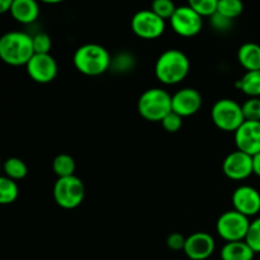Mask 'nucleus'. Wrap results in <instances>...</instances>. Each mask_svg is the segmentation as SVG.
I'll use <instances>...</instances> for the list:
<instances>
[{
  "label": "nucleus",
  "mask_w": 260,
  "mask_h": 260,
  "mask_svg": "<svg viewBox=\"0 0 260 260\" xmlns=\"http://www.w3.org/2000/svg\"><path fill=\"white\" fill-rule=\"evenodd\" d=\"M238 60L246 71L260 70V45L254 42L244 43L239 48Z\"/></svg>",
  "instance_id": "a211bd4d"
},
{
  "label": "nucleus",
  "mask_w": 260,
  "mask_h": 260,
  "mask_svg": "<svg viewBox=\"0 0 260 260\" xmlns=\"http://www.w3.org/2000/svg\"><path fill=\"white\" fill-rule=\"evenodd\" d=\"M112 63L108 50L98 43L80 46L74 53V66L86 76H99L106 73Z\"/></svg>",
  "instance_id": "7ed1b4c3"
},
{
  "label": "nucleus",
  "mask_w": 260,
  "mask_h": 260,
  "mask_svg": "<svg viewBox=\"0 0 260 260\" xmlns=\"http://www.w3.org/2000/svg\"><path fill=\"white\" fill-rule=\"evenodd\" d=\"M236 88L249 98H260V70L246 71L236 83Z\"/></svg>",
  "instance_id": "6ab92c4d"
},
{
  "label": "nucleus",
  "mask_w": 260,
  "mask_h": 260,
  "mask_svg": "<svg viewBox=\"0 0 260 260\" xmlns=\"http://www.w3.org/2000/svg\"><path fill=\"white\" fill-rule=\"evenodd\" d=\"M216 248L215 239L208 233H194L187 238L184 253L190 260H206L213 254Z\"/></svg>",
  "instance_id": "ddd939ff"
},
{
  "label": "nucleus",
  "mask_w": 260,
  "mask_h": 260,
  "mask_svg": "<svg viewBox=\"0 0 260 260\" xmlns=\"http://www.w3.org/2000/svg\"><path fill=\"white\" fill-rule=\"evenodd\" d=\"M255 251L245 240L226 243L221 249V260H253Z\"/></svg>",
  "instance_id": "f3484780"
},
{
  "label": "nucleus",
  "mask_w": 260,
  "mask_h": 260,
  "mask_svg": "<svg viewBox=\"0 0 260 260\" xmlns=\"http://www.w3.org/2000/svg\"><path fill=\"white\" fill-rule=\"evenodd\" d=\"M223 174L231 180H244L253 173V156L236 150L229 154L222 162Z\"/></svg>",
  "instance_id": "9b49d317"
},
{
  "label": "nucleus",
  "mask_w": 260,
  "mask_h": 260,
  "mask_svg": "<svg viewBox=\"0 0 260 260\" xmlns=\"http://www.w3.org/2000/svg\"><path fill=\"white\" fill-rule=\"evenodd\" d=\"M188 5L203 18L215 14L217 12L218 0H188Z\"/></svg>",
  "instance_id": "b1692460"
},
{
  "label": "nucleus",
  "mask_w": 260,
  "mask_h": 260,
  "mask_svg": "<svg viewBox=\"0 0 260 260\" xmlns=\"http://www.w3.org/2000/svg\"><path fill=\"white\" fill-rule=\"evenodd\" d=\"M172 104L173 111L184 118L200 111L202 107V95L193 88H183L173 95Z\"/></svg>",
  "instance_id": "2eb2a0df"
},
{
  "label": "nucleus",
  "mask_w": 260,
  "mask_h": 260,
  "mask_svg": "<svg viewBox=\"0 0 260 260\" xmlns=\"http://www.w3.org/2000/svg\"><path fill=\"white\" fill-rule=\"evenodd\" d=\"M25 68L29 78L40 84L51 83L57 75V62L50 53H35Z\"/></svg>",
  "instance_id": "9d476101"
},
{
  "label": "nucleus",
  "mask_w": 260,
  "mask_h": 260,
  "mask_svg": "<svg viewBox=\"0 0 260 260\" xmlns=\"http://www.w3.org/2000/svg\"><path fill=\"white\" fill-rule=\"evenodd\" d=\"M233 206L234 210L246 217L258 215L260 212V193L250 185H241L234 192Z\"/></svg>",
  "instance_id": "4468645a"
},
{
  "label": "nucleus",
  "mask_w": 260,
  "mask_h": 260,
  "mask_svg": "<svg viewBox=\"0 0 260 260\" xmlns=\"http://www.w3.org/2000/svg\"><path fill=\"white\" fill-rule=\"evenodd\" d=\"M40 2L46 3V4H58V3H62L63 0H40Z\"/></svg>",
  "instance_id": "72a5a7b5"
},
{
  "label": "nucleus",
  "mask_w": 260,
  "mask_h": 260,
  "mask_svg": "<svg viewBox=\"0 0 260 260\" xmlns=\"http://www.w3.org/2000/svg\"><path fill=\"white\" fill-rule=\"evenodd\" d=\"M173 95L161 88L145 90L137 102L140 116L150 122H161L173 111Z\"/></svg>",
  "instance_id": "20e7f679"
},
{
  "label": "nucleus",
  "mask_w": 260,
  "mask_h": 260,
  "mask_svg": "<svg viewBox=\"0 0 260 260\" xmlns=\"http://www.w3.org/2000/svg\"><path fill=\"white\" fill-rule=\"evenodd\" d=\"M32 37L35 53H50L51 47H52V41L47 33L40 32Z\"/></svg>",
  "instance_id": "cd10ccee"
},
{
  "label": "nucleus",
  "mask_w": 260,
  "mask_h": 260,
  "mask_svg": "<svg viewBox=\"0 0 260 260\" xmlns=\"http://www.w3.org/2000/svg\"><path fill=\"white\" fill-rule=\"evenodd\" d=\"M249 226H250L249 217L238 211L231 210L226 211L218 217L216 230L221 239H223L226 243H231V241L245 240Z\"/></svg>",
  "instance_id": "0eeeda50"
},
{
  "label": "nucleus",
  "mask_w": 260,
  "mask_h": 260,
  "mask_svg": "<svg viewBox=\"0 0 260 260\" xmlns=\"http://www.w3.org/2000/svg\"><path fill=\"white\" fill-rule=\"evenodd\" d=\"M85 197V187L81 179L76 175L58 178L53 185L55 202L65 210H74L79 207Z\"/></svg>",
  "instance_id": "423d86ee"
},
{
  "label": "nucleus",
  "mask_w": 260,
  "mask_h": 260,
  "mask_svg": "<svg viewBox=\"0 0 260 260\" xmlns=\"http://www.w3.org/2000/svg\"><path fill=\"white\" fill-rule=\"evenodd\" d=\"M170 25L173 30L182 37H194L202 29L203 17L189 5H183L178 7L170 18Z\"/></svg>",
  "instance_id": "1a4fd4ad"
},
{
  "label": "nucleus",
  "mask_w": 260,
  "mask_h": 260,
  "mask_svg": "<svg viewBox=\"0 0 260 260\" xmlns=\"http://www.w3.org/2000/svg\"><path fill=\"white\" fill-rule=\"evenodd\" d=\"M14 0H0V12L4 14V13L10 12V8H12Z\"/></svg>",
  "instance_id": "473e14b6"
},
{
  "label": "nucleus",
  "mask_w": 260,
  "mask_h": 260,
  "mask_svg": "<svg viewBox=\"0 0 260 260\" xmlns=\"http://www.w3.org/2000/svg\"><path fill=\"white\" fill-rule=\"evenodd\" d=\"M19 196V188L15 180L3 175L0 178V203L10 205L14 202Z\"/></svg>",
  "instance_id": "412c9836"
},
{
  "label": "nucleus",
  "mask_w": 260,
  "mask_h": 260,
  "mask_svg": "<svg viewBox=\"0 0 260 260\" xmlns=\"http://www.w3.org/2000/svg\"><path fill=\"white\" fill-rule=\"evenodd\" d=\"M161 124L165 131L169 132V134H175V132H178L182 128L183 117L175 113L174 111H172L168 116H165V118L161 121Z\"/></svg>",
  "instance_id": "c85d7f7f"
},
{
  "label": "nucleus",
  "mask_w": 260,
  "mask_h": 260,
  "mask_svg": "<svg viewBox=\"0 0 260 260\" xmlns=\"http://www.w3.org/2000/svg\"><path fill=\"white\" fill-rule=\"evenodd\" d=\"M28 173V168L25 162L19 157H9L4 162V174L5 177L10 178L13 180H20L25 178Z\"/></svg>",
  "instance_id": "4be33fe9"
},
{
  "label": "nucleus",
  "mask_w": 260,
  "mask_h": 260,
  "mask_svg": "<svg viewBox=\"0 0 260 260\" xmlns=\"http://www.w3.org/2000/svg\"><path fill=\"white\" fill-rule=\"evenodd\" d=\"M245 241L255 253H260V217L250 222Z\"/></svg>",
  "instance_id": "bb28decb"
},
{
  "label": "nucleus",
  "mask_w": 260,
  "mask_h": 260,
  "mask_svg": "<svg viewBox=\"0 0 260 260\" xmlns=\"http://www.w3.org/2000/svg\"><path fill=\"white\" fill-rule=\"evenodd\" d=\"M189 58L177 48H170L159 56L155 63V75L165 85H175L185 79L189 73Z\"/></svg>",
  "instance_id": "f03ea898"
},
{
  "label": "nucleus",
  "mask_w": 260,
  "mask_h": 260,
  "mask_svg": "<svg viewBox=\"0 0 260 260\" xmlns=\"http://www.w3.org/2000/svg\"><path fill=\"white\" fill-rule=\"evenodd\" d=\"M211 118L215 126L221 131L234 134L245 122L240 104L229 98L220 99L213 104L211 109Z\"/></svg>",
  "instance_id": "39448f33"
},
{
  "label": "nucleus",
  "mask_w": 260,
  "mask_h": 260,
  "mask_svg": "<svg viewBox=\"0 0 260 260\" xmlns=\"http://www.w3.org/2000/svg\"><path fill=\"white\" fill-rule=\"evenodd\" d=\"M210 20H211V25H212L215 29L221 30V32L230 29L231 25H233V20L229 19V18H226V17H223V15L218 14L217 12H216L213 15H211Z\"/></svg>",
  "instance_id": "7c9ffc66"
},
{
  "label": "nucleus",
  "mask_w": 260,
  "mask_h": 260,
  "mask_svg": "<svg viewBox=\"0 0 260 260\" xmlns=\"http://www.w3.org/2000/svg\"><path fill=\"white\" fill-rule=\"evenodd\" d=\"M132 32L142 40H156L165 32V20L151 9L135 13L131 19Z\"/></svg>",
  "instance_id": "6e6552de"
},
{
  "label": "nucleus",
  "mask_w": 260,
  "mask_h": 260,
  "mask_svg": "<svg viewBox=\"0 0 260 260\" xmlns=\"http://www.w3.org/2000/svg\"><path fill=\"white\" fill-rule=\"evenodd\" d=\"M253 173L260 177V152L253 156Z\"/></svg>",
  "instance_id": "2f4dec72"
},
{
  "label": "nucleus",
  "mask_w": 260,
  "mask_h": 260,
  "mask_svg": "<svg viewBox=\"0 0 260 260\" xmlns=\"http://www.w3.org/2000/svg\"><path fill=\"white\" fill-rule=\"evenodd\" d=\"M245 121L260 122V98H249L241 104Z\"/></svg>",
  "instance_id": "a878e982"
},
{
  "label": "nucleus",
  "mask_w": 260,
  "mask_h": 260,
  "mask_svg": "<svg viewBox=\"0 0 260 260\" xmlns=\"http://www.w3.org/2000/svg\"><path fill=\"white\" fill-rule=\"evenodd\" d=\"M238 150L254 156L260 152V122L245 121L235 132Z\"/></svg>",
  "instance_id": "f8f14e48"
},
{
  "label": "nucleus",
  "mask_w": 260,
  "mask_h": 260,
  "mask_svg": "<svg viewBox=\"0 0 260 260\" xmlns=\"http://www.w3.org/2000/svg\"><path fill=\"white\" fill-rule=\"evenodd\" d=\"M75 160L71 155L68 154H60L53 159L52 161V169L55 172V174L58 178H65V177H71V175H75Z\"/></svg>",
  "instance_id": "aec40b11"
},
{
  "label": "nucleus",
  "mask_w": 260,
  "mask_h": 260,
  "mask_svg": "<svg viewBox=\"0 0 260 260\" xmlns=\"http://www.w3.org/2000/svg\"><path fill=\"white\" fill-rule=\"evenodd\" d=\"M185 241H187V238L182 235L179 233H173L168 236L167 239V245L170 250L174 251H179V250H184L185 246Z\"/></svg>",
  "instance_id": "c756f323"
},
{
  "label": "nucleus",
  "mask_w": 260,
  "mask_h": 260,
  "mask_svg": "<svg viewBox=\"0 0 260 260\" xmlns=\"http://www.w3.org/2000/svg\"><path fill=\"white\" fill-rule=\"evenodd\" d=\"M178 7H175V3L173 0H152L151 10L155 14L159 15L164 20L173 17Z\"/></svg>",
  "instance_id": "393cba45"
},
{
  "label": "nucleus",
  "mask_w": 260,
  "mask_h": 260,
  "mask_svg": "<svg viewBox=\"0 0 260 260\" xmlns=\"http://www.w3.org/2000/svg\"><path fill=\"white\" fill-rule=\"evenodd\" d=\"M33 55V37L28 33L13 30L0 38V57L8 65H27Z\"/></svg>",
  "instance_id": "f257e3e1"
},
{
  "label": "nucleus",
  "mask_w": 260,
  "mask_h": 260,
  "mask_svg": "<svg viewBox=\"0 0 260 260\" xmlns=\"http://www.w3.org/2000/svg\"><path fill=\"white\" fill-rule=\"evenodd\" d=\"M244 12L243 0H218L217 13L234 20Z\"/></svg>",
  "instance_id": "5701e85b"
},
{
  "label": "nucleus",
  "mask_w": 260,
  "mask_h": 260,
  "mask_svg": "<svg viewBox=\"0 0 260 260\" xmlns=\"http://www.w3.org/2000/svg\"><path fill=\"white\" fill-rule=\"evenodd\" d=\"M10 14L18 23L30 24L36 22L40 15V5L37 0H14L10 8Z\"/></svg>",
  "instance_id": "dca6fc26"
}]
</instances>
